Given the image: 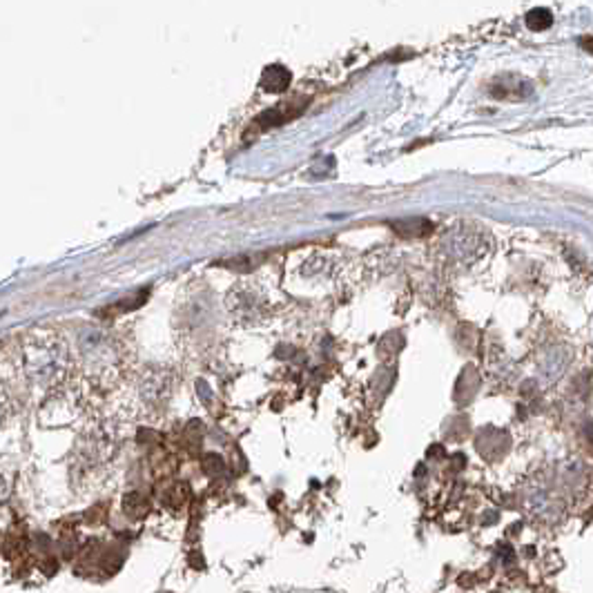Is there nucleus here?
<instances>
[{
	"mask_svg": "<svg viewBox=\"0 0 593 593\" xmlns=\"http://www.w3.org/2000/svg\"><path fill=\"white\" fill-rule=\"evenodd\" d=\"M589 440L593 442V424H589Z\"/></svg>",
	"mask_w": 593,
	"mask_h": 593,
	"instance_id": "20e7f679",
	"label": "nucleus"
},
{
	"mask_svg": "<svg viewBox=\"0 0 593 593\" xmlns=\"http://www.w3.org/2000/svg\"><path fill=\"white\" fill-rule=\"evenodd\" d=\"M553 25V16L549 9H533L526 14V27L531 32H544Z\"/></svg>",
	"mask_w": 593,
	"mask_h": 593,
	"instance_id": "f03ea898",
	"label": "nucleus"
},
{
	"mask_svg": "<svg viewBox=\"0 0 593 593\" xmlns=\"http://www.w3.org/2000/svg\"><path fill=\"white\" fill-rule=\"evenodd\" d=\"M288 83H291V74L283 68H268L264 74V80H261V85L268 92H282V89H286Z\"/></svg>",
	"mask_w": 593,
	"mask_h": 593,
	"instance_id": "f257e3e1",
	"label": "nucleus"
},
{
	"mask_svg": "<svg viewBox=\"0 0 593 593\" xmlns=\"http://www.w3.org/2000/svg\"><path fill=\"white\" fill-rule=\"evenodd\" d=\"M580 45L585 47L587 51H591V54H593V38H582V41H580Z\"/></svg>",
	"mask_w": 593,
	"mask_h": 593,
	"instance_id": "7ed1b4c3",
	"label": "nucleus"
}]
</instances>
